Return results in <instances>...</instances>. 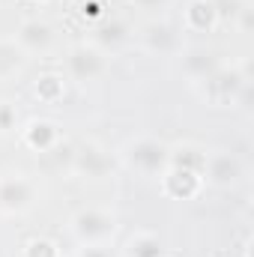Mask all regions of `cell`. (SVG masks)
Wrapping results in <instances>:
<instances>
[{"instance_id": "1", "label": "cell", "mask_w": 254, "mask_h": 257, "mask_svg": "<svg viewBox=\"0 0 254 257\" xmlns=\"http://www.w3.org/2000/svg\"><path fill=\"white\" fill-rule=\"evenodd\" d=\"M168 147L153 141V138H141V141H132L126 147V162L141 171V174H165L168 171Z\"/></svg>"}, {"instance_id": "2", "label": "cell", "mask_w": 254, "mask_h": 257, "mask_svg": "<svg viewBox=\"0 0 254 257\" xmlns=\"http://www.w3.org/2000/svg\"><path fill=\"white\" fill-rule=\"evenodd\" d=\"M72 233L84 245H99L114 233V215H108L102 209H81L72 218Z\"/></svg>"}, {"instance_id": "3", "label": "cell", "mask_w": 254, "mask_h": 257, "mask_svg": "<svg viewBox=\"0 0 254 257\" xmlns=\"http://www.w3.org/2000/svg\"><path fill=\"white\" fill-rule=\"evenodd\" d=\"M66 72L78 84L96 81L105 72V54H102V48H96V45H75L69 51V57H66Z\"/></svg>"}, {"instance_id": "4", "label": "cell", "mask_w": 254, "mask_h": 257, "mask_svg": "<svg viewBox=\"0 0 254 257\" xmlns=\"http://www.w3.org/2000/svg\"><path fill=\"white\" fill-rule=\"evenodd\" d=\"M248 84V78L239 69H215L206 81H203V93L209 102L224 105V102H236V96L242 93V87Z\"/></svg>"}, {"instance_id": "5", "label": "cell", "mask_w": 254, "mask_h": 257, "mask_svg": "<svg viewBox=\"0 0 254 257\" xmlns=\"http://www.w3.org/2000/svg\"><path fill=\"white\" fill-rule=\"evenodd\" d=\"M69 165H72L75 174H81V177H87V180H102V177H108L111 168H114L111 156H108L102 147H96V144H84V147L72 150V162H69Z\"/></svg>"}, {"instance_id": "6", "label": "cell", "mask_w": 254, "mask_h": 257, "mask_svg": "<svg viewBox=\"0 0 254 257\" xmlns=\"http://www.w3.org/2000/svg\"><path fill=\"white\" fill-rule=\"evenodd\" d=\"M212 186L218 189H230L242 180V162L233 156V153H215V156H206V165H203V174Z\"/></svg>"}, {"instance_id": "7", "label": "cell", "mask_w": 254, "mask_h": 257, "mask_svg": "<svg viewBox=\"0 0 254 257\" xmlns=\"http://www.w3.org/2000/svg\"><path fill=\"white\" fill-rule=\"evenodd\" d=\"M51 42H54V30H51V24H45V21H39V18L21 21L18 36H15V45H18L21 51H30V54L39 51V54H42V51L51 48Z\"/></svg>"}, {"instance_id": "8", "label": "cell", "mask_w": 254, "mask_h": 257, "mask_svg": "<svg viewBox=\"0 0 254 257\" xmlns=\"http://www.w3.org/2000/svg\"><path fill=\"white\" fill-rule=\"evenodd\" d=\"M33 203V186L21 177L0 180V209L3 212H24Z\"/></svg>"}, {"instance_id": "9", "label": "cell", "mask_w": 254, "mask_h": 257, "mask_svg": "<svg viewBox=\"0 0 254 257\" xmlns=\"http://www.w3.org/2000/svg\"><path fill=\"white\" fill-rule=\"evenodd\" d=\"M215 69H221V60L209 48H189L183 54V72L189 78H194V81H206Z\"/></svg>"}, {"instance_id": "10", "label": "cell", "mask_w": 254, "mask_h": 257, "mask_svg": "<svg viewBox=\"0 0 254 257\" xmlns=\"http://www.w3.org/2000/svg\"><path fill=\"white\" fill-rule=\"evenodd\" d=\"M141 39H144V48L153 51V54H171V51L177 48V42H180L177 30H174L171 24H165V21L147 24L144 33H141Z\"/></svg>"}, {"instance_id": "11", "label": "cell", "mask_w": 254, "mask_h": 257, "mask_svg": "<svg viewBox=\"0 0 254 257\" xmlns=\"http://www.w3.org/2000/svg\"><path fill=\"white\" fill-rule=\"evenodd\" d=\"M165 192L177 200H189L200 192V174L180 171V168H168L165 171Z\"/></svg>"}, {"instance_id": "12", "label": "cell", "mask_w": 254, "mask_h": 257, "mask_svg": "<svg viewBox=\"0 0 254 257\" xmlns=\"http://www.w3.org/2000/svg\"><path fill=\"white\" fill-rule=\"evenodd\" d=\"M57 126L48 120H33L30 126L24 128V144L36 153H48L51 147H57Z\"/></svg>"}, {"instance_id": "13", "label": "cell", "mask_w": 254, "mask_h": 257, "mask_svg": "<svg viewBox=\"0 0 254 257\" xmlns=\"http://www.w3.org/2000/svg\"><path fill=\"white\" fill-rule=\"evenodd\" d=\"M215 21H218V15H215L212 0H191L189 6H186V27L194 30V33H206V30H212Z\"/></svg>"}, {"instance_id": "14", "label": "cell", "mask_w": 254, "mask_h": 257, "mask_svg": "<svg viewBox=\"0 0 254 257\" xmlns=\"http://www.w3.org/2000/svg\"><path fill=\"white\" fill-rule=\"evenodd\" d=\"M203 165H206V153L197 150V147H177L168 153V168H180V171H191V174H203Z\"/></svg>"}, {"instance_id": "15", "label": "cell", "mask_w": 254, "mask_h": 257, "mask_svg": "<svg viewBox=\"0 0 254 257\" xmlns=\"http://www.w3.org/2000/svg\"><path fill=\"white\" fill-rule=\"evenodd\" d=\"M93 39H96V48L102 45V48H117V45H123L129 39V27L123 21H117V18H105V21H99L96 27H93Z\"/></svg>"}, {"instance_id": "16", "label": "cell", "mask_w": 254, "mask_h": 257, "mask_svg": "<svg viewBox=\"0 0 254 257\" xmlns=\"http://www.w3.org/2000/svg\"><path fill=\"white\" fill-rule=\"evenodd\" d=\"M33 93H36L39 102L54 105V102L63 99V78L60 75H39L36 84H33Z\"/></svg>"}, {"instance_id": "17", "label": "cell", "mask_w": 254, "mask_h": 257, "mask_svg": "<svg viewBox=\"0 0 254 257\" xmlns=\"http://www.w3.org/2000/svg\"><path fill=\"white\" fill-rule=\"evenodd\" d=\"M126 254L129 257H162V242H159V236H153V233H138V236H132L126 245Z\"/></svg>"}, {"instance_id": "18", "label": "cell", "mask_w": 254, "mask_h": 257, "mask_svg": "<svg viewBox=\"0 0 254 257\" xmlns=\"http://www.w3.org/2000/svg\"><path fill=\"white\" fill-rule=\"evenodd\" d=\"M21 63H24V51L15 42L0 39V75H12L15 69H21Z\"/></svg>"}, {"instance_id": "19", "label": "cell", "mask_w": 254, "mask_h": 257, "mask_svg": "<svg viewBox=\"0 0 254 257\" xmlns=\"http://www.w3.org/2000/svg\"><path fill=\"white\" fill-rule=\"evenodd\" d=\"M24 257H60V254H57V245L51 239H30L27 248H24Z\"/></svg>"}, {"instance_id": "20", "label": "cell", "mask_w": 254, "mask_h": 257, "mask_svg": "<svg viewBox=\"0 0 254 257\" xmlns=\"http://www.w3.org/2000/svg\"><path fill=\"white\" fill-rule=\"evenodd\" d=\"M212 6H215V15L218 18H236L245 3L242 0H212Z\"/></svg>"}, {"instance_id": "21", "label": "cell", "mask_w": 254, "mask_h": 257, "mask_svg": "<svg viewBox=\"0 0 254 257\" xmlns=\"http://www.w3.org/2000/svg\"><path fill=\"white\" fill-rule=\"evenodd\" d=\"M15 128V108L12 105H0V132Z\"/></svg>"}, {"instance_id": "22", "label": "cell", "mask_w": 254, "mask_h": 257, "mask_svg": "<svg viewBox=\"0 0 254 257\" xmlns=\"http://www.w3.org/2000/svg\"><path fill=\"white\" fill-rule=\"evenodd\" d=\"M78 257H114V254H111V251H108V248L99 242V245H84Z\"/></svg>"}, {"instance_id": "23", "label": "cell", "mask_w": 254, "mask_h": 257, "mask_svg": "<svg viewBox=\"0 0 254 257\" xmlns=\"http://www.w3.org/2000/svg\"><path fill=\"white\" fill-rule=\"evenodd\" d=\"M141 9H162V6H168V0H135Z\"/></svg>"}, {"instance_id": "24", "label": "cell", "mask_w": 254, "mask_h": 257, "mask_svg": "<svg viewBox=\"0 0 254 257\" xmlns=\"http://www.w3.org/2000/svg\"><path fill=\"white\" fill-rule=\"evenodd\" d=\"M3 3H12V0H0V6H3Z\"/></svg>"}, {"instance_id": "25", "label": "cell", "mask_w": 254, "mask_h": 257, "mask_svg": "<svg viewBox=\"0 0 254 257\" xmlns=\"http://www.w3.org/2000/svg\"><path fill=\"white\" fill-rule=\"evenodd\" d=\"M39 3H45V0H39Z\"/></svg>"}, {"instance_id": "26", "label": "cell", "mask_w": 254, "mask_h": 257, "mask_svg": "<svg viewBox=\"0 0 254 257\" xmlns=\"http://www.w3.org/2000/svg\"><path fill=\"white\" fill-rule=\"evenodd\" d=\"M162 257H165V254H162Z\"/></svg>"}]
</instances>
